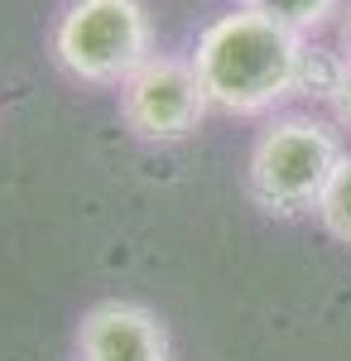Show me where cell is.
Wrapping results in <instances>:
<instances>
[{"label": "cell", "instance_id": "7a4b0ae2", "mask_svg": "<svg viewBox=\"0 0 351 361\" xmlns=\"http://www.w3.org/2000/svg\"><path fill=\"white\" fill-rule=\"evenodd\" d=\"M342 164L337 130H327L313 116H284L260 130L245 159V188L255 207L270 217H303L318 212L332 173Z\"/></svg>", "mask_w": 351, "mask_h": 361}, {"label": "cell", "instance_id": "ba28073f", "mask_svg": "<svg viewBox=\"0 0 351 361\" xmlns=\"http://www.w3.org/2000/svg\"><path fill=\"white\" fill-rule=\"evenodd\" d=\"M327 102H332V111H337V121L351 130V63L342 58L337 63V73H332V87H327Z\"/></svg>", "mask_w": 351, "mask_h": 361}, {"label": "cell", "instance_id": "3957f363", "mask_svg": "<svg viewBox=\"0 0 351 361\" xmlns=\"http://www.w3.org/2000/svg\"><path fill=\"white\" fill-rule=\"evenodd\" d=\"M54 58L87 87H121L154 58V25L140 0H73L54 25Z\"/></svg>", "mask_w": 351, "mask_h": 361}, {"label": "cell", "instance_id": "9c48e42d", "mask_svg": "<svg viewBox=\"0 0 351 361\" xmlns=\"http://www.w3.org/2000/svg\"><path fill=\"white\" fill-rule=\"evenodd\" d=\"M342 58L351 63V10H347V20H342Z\"/></svg>", "mask_w": 351, "mask_h": 361}, {"label": "cell", "instance_id": "5b68a950", "mask_svg": "<svg viewBox=\"0 0 351 361\" xmlns=\"http://www.w3.org/2000/svg\"><path fill=\"white\" fill-rule=\"evenodd\" d=\"M78 361H173L164 323L144 304L101 299L82 313Z\"/></svg>", "mask_w": 351, "mask_h": 361}, {"label": "cell", "instance_id": "277c9868", "mask_svg": "<svg viewBox=\"0 0 351 361\" xmlns=\"http://www.w3.org/2000/svg\"><path fill=\"white\" fill-rule=\"evenodd\" d=\"M207 111H212V102L197 82L192 58L154 54L130 82H121V121L130 126V135L149 140V145H178V140L197 135Z\"/></svg>", "mask_w": 351, "mask_h": 361}, {"label": "cell", "instance_id": "52a82bcc", "mask_svg": "<svg viewBox=\"0 0 351 361\" xmlns=\"http://www.w3.org/2000/svg\"><path fill=\"white\" fill-rule=\"evenodd\" d=\"M318 222L332 241H342L351 246V154H342V164L332 173V183H327L323 202H318Z\"/></svg>", "mask_w": 351, "mask_h": 361}, {"label": "cell", "instance_id": "6da1fadb", "mask_svg": "<svg viewBox=\"0 0 351 361\" xmlns=\"http://www.w3.org/2000/svg\"><path fill=\"white\" fill-rule=\"evenodd\" d=\"M197 82L216 111L260 116L294 97L308 78V39L274 25L260 10H226L197 34L192 49Z\"/></svg>", "mask_w": 351, "mask_h": 361}, {"label": "cell", "instance_id": "8992f818", "mask_svg": "<svg viewBox=\"0 0 351 361\" xmlns=\"http://www.w3.org/2000/svg\"><path fill=\"white\" fill-rule=\"evenodd\" d=\"M245 10H260V15H270L274 25L294 29V34H318V29L342 10V0H241Z\"/></svg>", "mask_w": 351, "mask_h": 361}]
</instances>
